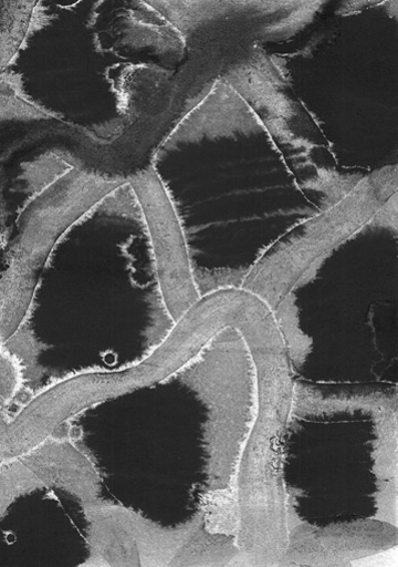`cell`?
<instances>
[{"label": "cell", "instance_id": "cell-1", "mask_svg": "<svg viewBox=\"0 0 398 567\" xmlns=\"http://www.w3.org/2000/svg\"><path fill=\"white\" fill-rule=\"evenodd\" d=\"M82 507L88 545V557L82 566H224L229 559V536L208 529L202 511L184 524L167 527L101 497Z\"/></svg>", "mask_w": 398, "mask_h": 567}, {"label": "cell", "instance_id": "cell-2", "mask_svg": "<svg viewBox=\"0 0 398 567\" xmlns=\"http://www.w3.org/2000/svg\"><path fill=\"white\" fill-rule=\"evenodd\" d=\"M182 370L170 350L160 343L133 364L85 370L49 384L13 417L0 405V460L31 452L82 413L161 383Z\"/></svg>", "mask_w": 398, "mask_h": 567}, {"label": "cell", "instance_id": "cell-3", "mask_svg": "<svg viewBox=\"0 0 398 567\" xmlns=\"http://www.w3.org/2000/svg\"><path fill=\"white\" fill-rule=\"evenodd\" d=\"M147 225L164 306L175 323L199 299L184 229L170 195L150 166L129 179Z\"/></svg>", "mask_w": 398, "mask_h": 567}, {"label": "cell", "instance_id": "cell-4", "mask_svg": "<svg viewBox=\"0 0 398 567\" xmlns=\"http://www.w3.org/2000/svg\"><path fill=\"white\" fill-rule=\"evenodd\" d=\"M376 203L373 187L362 184L332 210L311 221L303 237L256 267L244 288L261 297L275 312L311 266L358 228L362 223H352L353 217Z\"/></svg>", "mask_w": 398, "mask_h": 567}, {"label": "cell", "instance_id": "cell-5", "mask_svg": "<svg viewBox=\"0 0 398 567\" xmlns=\"http://www.w3.org/2000/svg\"><path fill=\"white\" fill-rule=\"evenodd\" d=\"M44 488L63 489L80 502L101 497L96 465L72 440L53 436L0 465V517L20 497Z\"/></svg>", "mask_w": 398, "mask_h": 567}, {"label": "cell", "instance_id": "cell-6", "mask_svg": "<svg viewBox=\"0 0 398 567\" xmlns=\"http://www.w3.org/2000/svg\"><path fill=\"white\" fill-rule=\"evenodd\" d=\"M396 525L381 519L315 527L297 524L287 529L286 546L276 565L346 566L350 561L395 547Z\"/></svg>", "mask_w": 398, "mask_h": 567}, {"label": "cell", "instance_id": "cell-7", "mask_svg": "<svg viewBox=\"0 0 398 567\" xmlns=\"http://www.w3.org/2000/svg\"><path fill=\"white\" fill-rule=\"evenodd\" d=\"M20 365L10 357V353L2 352L0 355V398L4 404L11 401L20 388Z\"/></svg>", "mask_w": 398, "mask_h": 567}, {"label": "cell", "instance_id": "cell-8", "mask_svg": "<svg viewBox=\"0 0 398 567\" xmlns=\"http://www.w3.org/2000/svg\"><path fill=\"white\" fill-rule=\"evenodd\" d=\"M365 2H370V3L373 2L374 3V2H376V0H365Z\"/></svg>", "mask_w": 398, "mask_h": 567}, {"label": "cell", "instance_id": "cell-9", "mask_svg": "<svg viewBox=\"0 0 398 567\" xmlns=\"http://www.w3.org/2000/svg\"><path fill=\"white\" fill-rule=\"evenodd\" d=\"M3 462H4L3 460H0V465H2Z\"/></svg>", "mask_w": 398, "mask_h": 567}]
</instances>
